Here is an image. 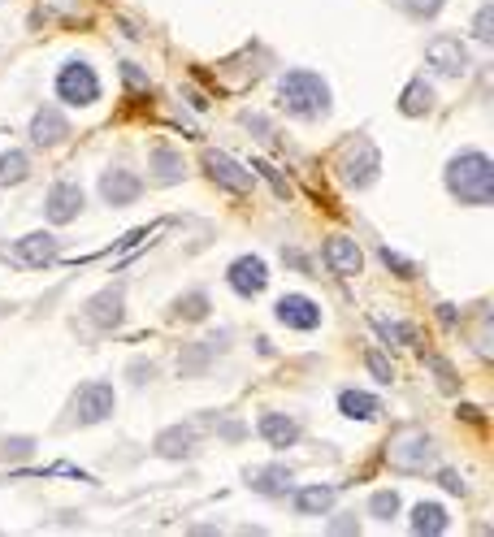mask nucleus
Here are the masks:
<instances>
[{
	"mask_svg": "<svg viewBox=\"0 0 494 537\" xmlns=\"http://www.w3.org/2000/svg\"><path fill=\"white\" fill-rule=\"evenodd\" d=\"M447 191L460 204H473V208L494 204V161H490L486 152H477V148L451 156V165H447Z\"/></svg>",
	"mask_w": 494,
	"mask_h": 537,
	"instance_id": "1",
	"label": "nucleus"
},
{
	"mask_svg": "<svg viewBox=\"0 0 494 537\" xmlns=\"http://www.w3.org/2000/svg\"><path fill=\"white\" fill-rule=\"evenodd\" d=\"M278 96H282V109L291 117H304V122H317V117L330 113V83H325L321 74H312V70L282 74Z\"/></svg>",
	"mask_w": 494,
	"mask_h": 537,
	"instance_id": "2",
	"label": "nucleus"
},
{
	"mask_svg": "<svg viewBox=\"0 0 494 537\" xmlns=\"http://www.w3.org/2000/svg\"><path fill=\"white\" fill-rule=\"evenodd\" d=\"M338 169H343V182L347 187H373L377 182V169H382V156H377V148L369 139H347L343 152H338Z\"/></svg>",
	"mask_w": 494,
	"mask_h": 537,
	"instance_id": "3",
	"label": "nucleus"
},
{
	"mask_svg": "<svg viewBox=\"0 0 494 537\" xmlns=\"http://www.w3.org/2000/svg\"><path fill=\"white\" fill-rule=\"evenodd\" d=\"M57 100L74 104V109H87V104L100 100V78L87 61H65L57 74Z\"/></svg>",
	"mask_w": 494,
	"mask_h": 537,
	"instance_id": "4",
	"label": "nucleus"
},
{
	"mask_svg": "<svg viewBox=\"0 0 494 537\" xmlns=\"http://www.w3.org/2000/svg\"><path fill=\"white\" fill-rule=\"evenodd\" d=\"M434 438L421 434V429H408V434H399L395 442H390V451H386V460L390 468H399V473H425L429 464H434Z\"/></svg>",
	"mask_w": 494,
	"mask_h": 537,
	"instance_id": "5",
	"label": "nucleus"
},
{
	"mask_svg": "<svg viewBox=\"0 0 494 537\" xmlns=\"http://www.w3.org/2000/svg\"><path fill=\"white\" fill-rule=\"evenodd\" d=\"M113 408H117L113 386L109 382H87V386H78L74 399H70V421L74 425H100V421L113 416Z\"/></svg>",
	"mask_w": 494,
	"mask_h": 537,
	"instance_id": "6",
	"label": "nucleus"
},
{
	"mask_svg": "<svg viewBox=\"0 0 494 537\" xmlns=\"http://www.w3.org/2000/svg\"><path fill=\"white\" fill-rule=\"evenodd\" d=\"M57 256H61V239L48 230L22 234V239L13 243V260H18L22 269H48V265H57Z\"/></svg>",
	"mask_w": 494,
	"mask_h": 537,
	"instance_id": "7",
	"label": "nucleus"
},
{
	"mask_svg": "<svg viewBox=\"0 0 494 537\" xmlns=\"http://www.w3.org/2000/svg\"><path fill=\"white\" fill-rule=\"evenodd\" d=\"M226 282H230V291L239 295V299H256L269 286V265L260 256H239L226 269Z\"/></svg>",
	"mask_w": 494,
	"mask_h": 537,
	"instance_id": "8",
	"label": "nucleus"
},
{
	"mask_svg": "<svg viewBox=\"0 0 494 537\" xmlns=\"http://www.w3.org/2000/svg\"><path fill=\"white\" fill-rule=\"evenodd\" d=\"M204 174L213 178L217 187H226L230 195H247V191H252V169H243L226 152H204Z\"/></svg>",
	"mask_w": 494,
	"mask_h": 537,
	"instance_id": "9",
	"label": "nucleus"
},
{
	"mask_svg": "<svg viewBox=\"0 0 494 537\" xmlns=\"http://www.w3.org/2000/svg\"><path fill=\"white\" fill-rule=\"evenodd\" d=\"M425 61L434 65V74L460 78V74L468 70V48H464L455 35H434V39L425 44Z\"/></svg>",
	"mask_w": 494,
	"mask_h": 537,
	"instance_id": "10",
	"label": "nucleus"
},
{
	"mask_svg": "<svg viewBox=\"0 0 494 537\" xmlns=\"http://www.w3.org/2000/svg\"><path fill=\"white\" fill-rule=\"evenodd\" d=\"M83 317L96 325V330H117L122 325V317H126V295H122V286H104L100 295H91L87 299V308H83Z\"/></svg>",
	"mask_w": 494,
	"mask_h": 537,
	"instance_id": "11",
	"label": "nucleus"
},
{
	"mask_svg": "<svg viewBox=\"0 0 494 537\" xmlns=\"http://www.w3.org/2000/svg\"><path fill=\"white\" fill-rule=\"evenodd\" d=\"M143 195V178L130 169H104L100 174V200L109 208H130Z\"/></svg>",
	"mask_w": 494,
	"mask_h": 537,
	"instance_id": "12",
	"label": "nucleus"
},
{
	"mask_svg": "<svg viewBox=\"0 0 494 537\" xmlns=\"http://www.w3.org/2000/svg\"><path fill=\"white\" fill-rule=\"evenodd\" d=\"M78 213H83V187L78 182H52V191L44 200V217L52 226H70Z\"/></svg>",
	"mask_w": 494,
	"mask_h": 537,
	"instance_id": "13",
	"label": "nucleus"
},
{
	"mask_svg": "<svg viewBox=\"0 0 494 537\" xmlns=\"http://www.w3.org/2000/svg\"><path fill=\"white\" fill-rule=\"evenodd\" d=\"M273 317H278L286 330H317L321 325V304L317 299H308V295H282L278 299V308H273Z\"/></svg>",
	"mask_w": 494,
	"mask_h": 537,
	"instance_id": "14",
	"label": "nucleus"
},
{
	"mask_svg": "<svg viewBox=\"0 0 494 537\" xmlns=\"http://www.w3.org/2000/svg\"><path fill=\"white\" fill-rule=\"evenodd\" d=\"M321 252H325V265H330L338 278H356L360 265H364V256H360L356 239H347V234H330Z\"/></svg>",
	"mask_w": 494,
	"mask_h": 537,
	"instance_id": "15",
	"label": "nucleus"
},
{
	"mask_svg": "<svg viewBox=\"0 0 494 537\" xmlns=\"http://www.w3.org/2000/svg\"><path fill=\"white\" fill-rule=\"evenodd\" d=\"M256 429H260V438H265L273 451H286V447H295L299 442V421L295 416H286V412H265L256 421Z\"/></svg>",
	"mask_w": 494,
	"mask_h": 537,
	"instance_id": "16",
	"label": "nucleus"
},
{
	"mask_svg": "<svg viewBox=\"0 0 494 537\" xmlns=\"http://www.w3.org/2000/svg\"><path fill=\"white\" fill-rule=\"evenodd\" d=\"M65 135H70V122H65L61 109H39L31 117V143L35 148H57V143H65Z\"/></svg>",
	"mask_w": 494,
	"mask_h": 537,
	"instance_id": "17",
	"label": "nucleus"
},
{
	"mask_svg": "<svg viewBox=\"0 0 494 537\" xmlns=\"http://www.w3.org/2000/svg\"><path fill=\"white\" fill-rule=\"evenodd\" d=\"M338 412H343L347 421H377V416H382V399L364 395V390H343V395H338Z\"/></svg>",
	"mask_w": 494,
	"mask_h": 537,
	"instance_id": "18",
	"label": "nucleus"
},
{
	"mask_svg": "<svg viewBox=\"0 0 494 537\" xmlns=\"http://www.w3.org/2000/svg\"><path fill=\"white\" fill-rule=\"evenodd\" d=\"M148 169H152L156 187H174V182H182V156L174 148H152L148 152Z\"/></svg>",
	"mask_w": 494,
	"mask_h": 537,
	"instance_id": "19",
	"label": "nucleus"
},
{
	"mask_svg": "<svg viewBox=\"0 0 494 537\" xmlns=\"http://www.w3.org/2000/svg\"><path fill=\"white\" fill-rule=\"evenodd\" d=\"M247 486H252L256 494H286L291 490V468H282V464L252 468V473H247Z\"/></svg>",
	"mask_w": 494,
	"mask_h": 537,
	"instance_id": "20",
	"label": "nucleus"
},
{
	"mask_svg": "<svg viewBox=\"0 0 494 537\" xmlns=\"http://www.w3.org/2000/svg\"><path fill=\"white\" fill-rule=\"evenodd\" d=\"M429 109H434V87H429L425 78H412L399 96V113L403 117H425Z\"/></svg>",
	"mask_w": 494,
	"mask_h": 537,
	"instance_id": "21",
	"label": "nucleus"
},
{
	"mask_svg": "<svg viewBox=\"0 0 494 537\" xmlns=\"http://www.w3.org/2000/svg\"><path fill=\"white\" fill-rule=\"evenodd\" d=\"M195 447V429L191 425H174L165 429L161 438H156V455H165V460H182V455H191Z\"/></svg>",
	"mask_w": 494,
	"mask_h": 537,
	"instance_id": "22",
	"label": "nucleus"
},
{
	"mask_svg": "<svg viewBox=\"0 0 494 537\" xmlns=\"http://www.w3.org/2000/svg\"><path fill=\"white\" fill-rule=\"evenodd\" d=\"M447 507L442 503H416L412 507V529L416 533H425V537H438V533H447Z\"/></svg>",
	"mask_w": 494,
	"mask_h": 537,
	"instance_id": "23",
	"label": "nucleus"
},
{
	"mask_svg": "<svg viewBox=\"0 0 494 537\" xmlns=\"http://www.w3.org/2000/svg\"><path fill=\"white\" fill-rule=\"evenodd\" d=\"M334 507V486H304L295 494V512L299 516H325Z\"/></svg>",
	"mask_w": 494,
	"mask_h": 537,
	"instance_id": "24",
	"label": "nucleus"
},
{
	"mask_svg": "<svg viewBox=\"0 0 494 537\" xmlns=\"http://www.w3.org/2000/svg\"><path fill=\"white\" fill-rule=\"evenodd\" d=\"M31 178V156L22 148H9L0 152V187H18V182Z\"/></svg>",
	"mask_w": 494,
	"mask_h": 537,
	"instance_id": "25",
	"label": "nucleus"
},
{
	"mask_svg": "<svg viewBox=\"0 0 494 537\" xmlns=\"http://www.w3.org/2000/svg\"><path fill=\"white\" fill-rule=\"evenodd\" d=\"M174 317L178 321H204L208 317V295L204 291H187L174 299Z\"/></svg>",
	"mask_w": 494,
	"mask_h": 537,
	"instance_id": "26",
	"label": "nucleus"
},
{
	"mask_svg": "<svg viewBox=\"0 0 494 537\" xmlns=\"http://www.w3.org/2000/svg\"><path fill=\"white\" fill-rule=\"evenodd\" d=\"M369 516H377V520H395V516H399V494H395V490H377L373 499H369Z\"/></svg>",
	"mask_w": 494,
	"mask_h": 537,
	"instance_id": "27",
	"label": "nucleus"
},
{
	"mask_svg": "<svg viewBox=\"0 0 494 537\" xmlns=\"http://www.w3.org/2000/svg\"><path fill=\"white\" fill-rule=\"evenodd\" d=\"M442 5H447V0H403L408 18H416V22H434L442 13Z\"/></svg>",
	"mask_w": 494,
	"mask_h": 537,
	"instance_id": "28",
	"label": "nucleus"
},
{
	"mask_svg": "<svg viewBox=\"0 0 494 537\" xmlns=\"http://www.w3.org/2000/svg\"><path fill=\"white\" fill-rule=\"evenodd\" d=\"M473 35L481 39V44H490L494 39V5H481L477 18H473Z\"/></svg>",
	"mask_w": 494,
	"mask_h": 537,
	"instance_id": "29",
	"label": "nucleus"
},
{
	"mask_svg": "<svg viewBox=\"0 0 494 537\" xmlns=\"http://www.w3.org/2000/svg\"><path fill=\"white\" fill-rule=\"evenodd\" d=\"M377 256H382V265H386V269H395L399 278H412V273H416L412 260H403L399 252H390V247H382V252H377Z\"/></svg>",
	"mask_w": 494,
	"mask_h": 537,
	"instance_id": "30",
	"label": "nucleus"
},
{
	"mask_svg": "<svg viewBox=\"0 0 494 537\" xmlns=\"http://www.w3.org/2000/svg\"><path fill=\"white\" fill-rule=\"evenodd\" d=\"M364 364H369V373L377 377V382H390V377H395V369H390V360L382 356V351H369V356H364Z\"/></svg>",
	"mask_w": 494,
	"mask_h": 537,
	"instance_id": "31",
	"label": "nucleus"
},
{
	"mask_svg": "<svg viewBox=\"0 0 494 537\" xmlns=\"http://www.w3.org/2000/svg\"><path fill=\"white\" fill-rule=\"evenodd\" d=\"M377 330H382L386 338H399V343H412V325H395V321H377Z\"/></svg>",
	"mask_w": 494,
	"mask_h": 537,
	"instance_id": "32",
	"label": "nucleus"
},
{
	"mask_svg": "<svg viewBox=\"0 0 494 537\" xmlns=\"http://www.w3.org/2000/svg\"><path fill=\"white\" fill-rule=\"evenodd\" d=\"M252 169H260V174H265V178L273 182V191H278V195H282V200H286V195H291V187H286V182H282L278 174H273V165H265V161H256Z\"/></svg>",
	"mask_w": 494,
	"mask_h": 537,
	"instance_id": "33",
	"label": "nucleus"
},
{
	"mask_svg": "<svg viewBox=\"0 0 494 537\" xmlns=\"http://www.w3.org/2000/svg\"><path fill=\"white\" fill-rule=\"evenodd\" d=\"M438 481H442V490H451V494H464V481H460V473H442Z\"/></svg>",
	"mask_w": 494,
	"mask_h": 537,
	"instance_id": "34",
	"label": "nucleus"
},
{
	"mask_svg": "<svg viewBox=\"0 0 494 537\" xmlns=\"http://www.w3.org/2000/svg\"><path fill=\"white\" fill-rule=\"evenodd\" d=\"M130 373H135V386H143V382H148V377H152L156 369H152V364H148V369H143V364H135V369H130Z\"/></svg>",
	"mask_w": 494,
	"mask_h": 537,
	"instance_id": "35",
	"label": "nucleus"
}]
</instances>
